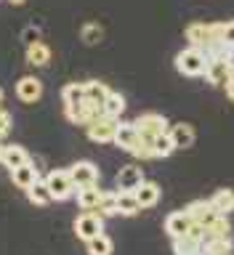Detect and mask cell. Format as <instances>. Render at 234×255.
Wrapping results in <instances>:
<instances>
[{
	"instance_id": "74e56055",
	"label": "cell",
	"mask_w": 234,
	"mask_h": 255,
	"mask_svg": "<svg viewBox=\"0 0 234 255\" xmlns=\"http://www.w3.org/2000/svg\"><path fill=\"white\" fill-rule=\"evenodd\" d=\"M8 3H11V5H24L27 0H8Z\"/></svg>"
},
{
	"instance_id": "7402d4cb",
	"label": "cell",
	"mask_w": 234,
	"mask_h": 255,
	"mask_svg": "<svg viewBox=\"0 0 234 255\" xmlns=\"http://www.w3.org/2000/svg\"><path fill=\"white\" fill-rule=\"evenodd\" d=\"M173 255H203V242L192 239L189 234L173 239Z\"/></svg>"
},
{
	"instance_id": "836d02e7",
	"label": "cell",
	"mask_w": 234,
	"mask_h": 255,
	"mask_svg": "<svg viewBox=\"0 0 234 255\" xmlns=\"http://www.w3.org/2000/svg\"><path fill=\"white\" fill-rule=\"evenodd\" d=\"M11 125H13L11 115H8L5 109H0V138H5V135L11 133Z\"/></svg>"
},
{
	"instance_id": "5bb4252c",
	"label": "cell",
	"mask_w": 234,
	"mask_h": 255,
	"mask_svg": "<svg viewBox=\"0 0 234 255\" xmlns=\"http://www.w3.org/2000/svg\"><path fill=\"white\" fill-rule=\"evenodd\" d=\"M101 197H104V191L99 186H85V189H77L75 191V199H77L80 210H99Z\"/></svg>"
},
{
	"instance_id": "f1b7e54d",
	"label": "cell",
	"mask_w": 234,
	"mask_h": 255,
	"mask_svg": "<svg viewBox=\"0 0 234 255\" xmlns=\"http://www.w3.org/2000/svg\"><path fill=\"white\" fill-rule=\"evenodd\" d=\"M152 149H155V157H171L176 151V143L171 138V133H160L155 141H152Z\"/></svg>"
},
{
	"instance_id": "8992f818",
	"label": "cell",
	"mask_w": 234,
	"mask_h": 255,
	"mask_svg": "<svg viewBox=\"0 0 234 255\" xmlns=\"http://www.w3.org/2000/svg\"><path fill=\"white\" fill-rule=\"evenodd\" d=\"M75 234L83 239V242H88V239L104 234L101 213H96V210H83V215H77V221H75Z\"/></svg>"
},
{
	"instance_id": "d4e9b609",
	"label": "cell",
	"mask_w": 234,
	"mask_h": 255,
	"mask_svg": "<svg viewBox=\"0 0 234 255\" xmlns=\"http://www.w3.org/2000/svg\"><path fill=\"white\" fill-rule=\"evenodd\" d=\"M85 247H88V255H112L115 253V245H112V239L107 234H99V237L88 239Z\"/></svg>"
},
{
	"instance_id": "4fadbf2b",
	"label": "cell",
	"mask_w": 234,
	"mask_h": 255,
	"mask_svg": "<svg viewBox=\"0 0 234 255\" xmlns=\"http://www.w3.org/2000/svg\"><path fill=\"white\" fill-rule=\"evenodd\" d=\"M232 64L234 61H208V69H205V80L211 85H227L229 80V72H232Z\"/></svg>"
},
{
	"instance_id": "cb8c5ba5",
	"label": "cell",
	"mask_w": 234,
	"mask_h": 255,
	"mask_svg": "<svg viewBox=\"0 0 234 255\" xmlns=\"http://www.w3.org/2000/svg\"><path fill=\"white\" fill-rule=\"evenodd\" d=\"M211 202H213V207H216L221 215H229V213L234 210V191H232V189H219V191L211 197Z\"/></svg>"
},
{
	"instance_id": "1f68e13d",
	"label": "cell",
	"mask_w": 234,
	"mask_h": 255,
	"mask_svg": "<svg viewBox=\"0 0 234 255\" xmlns=\"http://www.w3.org/2000/svg\"><path fill=\"white\" fill-rule=\"evenodd\" d=\"M96 213H101V215H117V191H104L101 205H99V210H96Z\"/></svg>"
},
{
	"instance_id": "e575fe53",
	"label": "cell",
	"mask_w": 234,
	"mask_h": 255,
	"mask_svg": "<svg viewBox=\"0 0 234 255\" xmlns=\"http://www.w3.org/2000/svg\"><path fill=\"white\" fill-rule=\"evenodd\" d=\"M37 40H40V37H37V29H35V27L24 29V43H27V45H29V43H37Z\"/></svg>"
},
{
	"instance_id": "4dcf8cb0",
	"label": "cell",
	"mask_w": 234,
	"mask_h": 255,
	"mask_svg": "<svg viewBox=\"0 0 234 255\" xmlns=\"http://www.w3.org/2000/svg\"><path fill=\"white\" fill-rule=\"evenodd\" d=\"M205 255H232V237L227 239H213V242H203Z\"/></svg>"
},
{
	"instance_id": "ab89813d",
	"label": "cell",
	"mask_w": 234,
	"mask_h": 255,
	"mask_svg": "<svg viewBox=\"0 0 234 255\" xmlns=\"http://www.w3.org/2000/svg\"><path fill=\"white\" fill-rule=\"evenodd\" d=\"M0 101H3V88H0Z\"/></svg>"
},
{
	"instance_id": "d6a6232c",
	"label": "cell",
	"mask_w": 234,
	"mask_h": 255,
	"mask_svg": "<svg viewBox=\"0 0 234 255\" xmlns=\"http://www.w3.org/2000/svg\"><path fill=\"white\" fill-rule=\"evenodd\" d=\"M219 37L227 43H234V21H219Z\"/></svg>"
},
{
	"instance_id": "7c38bea8",
	"label": "cell",
	"mask_w": 234,
	"mask_h": 255,
	"mask_svg": "<svg viewBox=\"0 0 234 255\" xmlns=\"http://www.w3.org/2000/svg\"><path fill=\"white\" fill-rule=\"evenodd\" d=\"M139 141H141V133H139V128H136L133 123H120V125H117L115 143H117L123 151H133Z\"/></svg>"
},
{
	"instance_id": "2e32d148",
	"label": "cell",
	"mask_w": 234,
	"mask_h": 255,
	"mask_svg": "<svg viewBox=\"0 0 234 255\" xmlns=\"http://www.w3.org/2000/svg\"><path fill=\"white\" fill-rule=\"evenodd\" d=\"M171 138H173V143H176V149H189L192 143H195V128H192L189 123H176V125H171Z\"/></svg>"
},
{
	"instance_id": "f35d334b",
	"label": "cell",
	"mask_w": 234,
	"mask_h": 255,
	"mask_svg": "<svg viewBox=\"0 0 234 255\" xmlns=\"http://www.w3.org/2000/svg\"><path fill=\"white\" fill-rule=\"evenodd\" d=\"M3 149H5V146H3V143H0V162H3Z\"/></svg>"
},
{
	"instance_id": "4316f807",
	"label": "cell",
	"mask_w": 234,
	"mask_h": 255,
	"mask_svg": "<svg viewBox=\"0 0 234 255\" xmlns=\"http://www.w3.org/2000/svg\"><path fill=\"white\" fill-rule=\"evenodd\" d=\"M125 112V96H120L115 91H109L107 96V101H104V115H109V117H115L120 120V115Z\"/></svg>"
},
{
	"instance_id": "83f0119b",
	"label": "cell",
	"mask_w": 234,
	"mask_h": 255,
	"mask_svg": "<svg viewBox=\"0 0 234 255\" xmlns=\"http://www.w3.org/2000/svg\"><path fill=\"white\" fill-rule=\"evenodd\" d=\"M107 96H109V88L104 83H99V80H88V83H85V99L88 101L104 104V101H107Z\"/></svg>"
},
{
	"instance_id": "ac0fdd59",
	"label": "cell",
	"mask_w": 234,
	"mask_h": 255,
	"mask_svg": "<svg viewBox=\"0 0 234 255\" xmlns=\"http://www.w3.org/2000/svg\"><path fill=\"white\" fill-rule=\"evenodd\" d=\"M136 199H139V205H141V210H147V207H155L160 202V186L155 181H144L139 189L133 191Z\"/></svg>"
},
{
	"instance_id": "30bf717a",
	"label": "cell",
	"mask_w": 234,
	"mask_h": 255,
	"mask_svg": "<svg viewBox=\"0 0 234 255\" xmlns=\"http://www.w3.org/2000/svg\"><path fill=\"white\" fill-rule=\"evenodd\" d=\"M16 96H19V101H24V104H35V101H40V96H43V83H40L35 75L21 77L19 83H16Z\"/></svg>"
},
{
	"instance_id": "5b68a950",
	"label": "cell",
	"mask_w": 234,
	"mask_h": 255,
	"mask_svg": "<svg viewBox=\"0 0 234 255\" xmlns=\"http://www.w3.org/2000/svg\"><path fill=\"white\" fill-rule=\"evenodd\" d=\"M133 125L139 128V133H141V138H144V141H155L160 133H168V130H171L168 120H165L163 115H155V112H147V115L136 117V120H133Z\"/></svg>"
},
{
	"instance_id": "52a82bcc",
	"label": "cell",
	"mask_w": 234,
	"mask_h": 255,
	"mask_svg": "<svg viewBox=\"0 0 234 255\" xmlns=\"http://www.w3.org/2000/svg\"><path fill=\"white\" fill-rule=\"evenodd\" d=\"M72 183L75 189H85V186H99V167H96L91 159H80L69 167Z\"/></svg>"
},
{
	"instance_id": "603a6c76",
	"label": "cell",
	"mask_w": 234,
	"mask_h": 255,
	"mask_svg": "<svg viewBox=\"0 0 234 255\" xmlns=\"http://www.w3.org/2000/svg\"><path fill=\"white\" fill-rule=\"evenodd\" d=\"M141 210L133 191H117V215H136Z\"/></svg>"
},
{
	"instance_id": "ffe728a7",
	"label": "cell",
	"mask_w": 234,
	"mask_h": 255,
	"mask_svg": "<svg viewBox=\"0 0 234 255\" xmlns=\"http://www.w3.org/2000/svg\"><path fill=\"white\" fill-rule=\"evenodd\" d=\"M48 61H51V48L43 40L27 45V64L29 67H48Z\"/></svg>"
},
{
	"instance_id": "8fae6325",
	"label": "cell",
	"mask_w": 234,
	"mask_h": 255,
	"mask_svg": "<svg viewBox=\"0 0 234 255\" xmlns=\"http://www.w3.org/2000/svg\"><path fill=\"white\" fill-rule=\"evenodd\" d=\"M192 223H195V218H192L187 210H173V213L165 218V231H168V237H173V239H176V237L189 234Z\"/></svg>"
},
{
	"instance_id": "7a4b0ae2",
	"label": "cell",
	"mask_w": 234,
	"mask_h": 255,
	"mask_svg": "<svg viewBox=\"0 0 234 255\" xmlns=\"http://www.w3.org/2000/svg\"><path fill=\"white\" fill-rule=\"evenodd\" d=\"M45 183L51 189V197L56 202H67V199L75 197V183H72V175H69V167H56L45 175Z\"/></svg>"
},
{
	"instance_id": "277c9868",
	"label": "cell",
	"mask_w": 234,
	"mask_h": 255,
	"mask_svg": "<svg viewBox=\"0 0 234 255\" xmlns=\"http://www.w3.org/2000/svg\"><path fill=\"white\" fill-rule=\"evenodd\" d=\"M117 125L120 120L109 117V115H101L99 120H93V123H88V138L93 143H115V133H117Z\"/></svg>"
},
{
	"instance_id": "484cf974",
	"label": "cell",
	"mask_w": 234,
	"mask_h": 255,
	"mask_svg": "<svg viewBox=\"0 0 234 255\" xmlns=\"http://www.w3.org/2000/svg\"><path fill=\"white\" fill-rule=\"evenodd\" d=\"M80 40H83L85 45H99L104 40V27L96 21H85L83 29H80Z\"/></svg>"
},
{
	"instance_id": "3957f363",
	"label": "cell",
	"mask_w": 234,
	"mask_h": 255,
	"mask_svg": "<svg viewBox=\"0 0 234 255\" xmlns=\"http://www.w3.org/2000/svg\"><path fill=\"white\" fill-rule=\"evenodd\" d=\"M184 35H187L189 40V45H195V48H205L213 43V40H219V21H213V24H205V21H192L187 29H184Z\"/></svg>"
},
{
	"instance_id": "9a60e30c",
	"label": "cell",
	"mask_w": 234,
	"mask_h": 255,
	"mask_svg": "<svg viewBox=\"0 0 234 255\" xmlns=\"http://www.w3.org/2000/svg\"><path fill=\"white\" fill-rule=\"evenodd\" d=\"M27 162H29V151L24 146H19V143H8L3 149V165L8 170H16V167H21Z\"/></svg>"
},
{
	"instance_id": "d6986e66",
	"label": "cell",
	"mask_w": 234,
	"mask_h": 255,
	"mask_svg": "<svg viewBox=\"0 0 234 255\" xmlns=\"http://www.w3.org/2000/svg\"><path fill=\"white\" fill-rule=\"evenodd\" d=\"M11 181H13L19 189L27 191L35 181H40V173H37V167L32 165V162H27V165H21V167H16V170H11Z\"/></svg>"
},
{
	"instance_id": "ba28073f",
	"label": "cell",
	"mask_w": 234,
	"mask_h": 255,
	"mask_svg": "<svg viewBox=\"0 0 234 255\" xmlns=\"http://www.w3.org/2000/svg\"><path fill=\"white\" fill-rule=\"evenodd\" d=\"M141 183H144V173H141L139 165H125V167H120V173H117V178H115L117 191H136Z\"/></svg>"
},
{
	"instance_id": "d590c367",
	"label": "cell",
	"mask_w": 234,
	"mask_h": 255,
	"mask_svg": "<svg viewBox=\"0 0 234 255\" xmlns=\"http://www.w3.org/2000/svg\"><path fill=\"white\" fill-rule=\"evenodd\" d=\"M224 88H227V96H229V101L234 104V85H224Z\"/></svg>"
},
{
	"instance_id": "9c48e42d",
	"label": "cell",
	"mask_w": 234,
	"mask_h": 255,
	"mask_svg": "<svg viewBox=\"0 0 234 255\" xmlns=\"http://www.w3.org/2000/svg\"><path fill=\"white\" fill-rule=\"evenodd\" d=\"M187 213H189L197 223H203V226H211V223L221 215V213L213 207L211 199H195V202H189V205H187Z\"/></svg>"
},
{
	"instance_id": "f546056e",
	"label": "cell",
	"mask_w": 234,
	"mask_h": 255,
	"mask_svg": "<svg viewBox=\"0 0 234 255\" xmlns=\"http://www.w3.org/2000/svg\"><path fill=\"white\" fill-rule=\"evenodd\" d=\"M61 99L64 104H80L85 99V83H69L61 88Z\"/></svg>"
},
{
	"instance_id": "6da1fadb",
	"label": "cell",
	"mask_w": 234,
	"mask_h": 255,
	"mask_svg": "<svg viewBox=\"0 0 234 255\" xmlns=\"http://www.w3.org/2000/svg\"><path fill=\"white\" fill-rule=\"evenodd\" d=\"M176 69L181 72L184 77H203L205 69H208V56L203 48H184V51L176 56Z\"/></svg>"
},
{
	"instance_id": "44dd1931",
	"label": "cell",
	"mask_w": 234,
	"mask_h": 255,
	"mask_svg": "<svg viewBox=\"0 0 234 255\" xmlns=\"http://www.w3.org/2000/svg\"><path fill=\"white\" fill-rule=\"evenodd\" d=\"M27 197H29V202H32V205H37V207H45V205H51V202H53L51 189H48L45 178H40V181L32 183V186L27 189Z\"/></svg>"
},
{
	"instance_id": "e0dca14e",
	"label": "cell",
	"mask_w": 234,
	"mask_h": 255,
	"mask_svg": "<svg viewBox=\"0 0 234 255\" xmlns=\"http://www.w3.org/2000/svg\"><path fill=\"white\" fill-rule=\"evenodd\" d=\"M208 61H234V43H227V40H213L211 45L205 48Z\"/></svg>"
},
{
	"instance_id": "8d00e7d4",
	"label": "cell",
	"mask_w": 234,
	"mask_h": 255,
	"mask_svg": "<svg viewBox=\"0 0 234 255\" xmlns=\"http://www.w3.org/2000/svg\"><path fill=\"white\" fill-rule=\"evenodd\" d=\"M227 85H234V64H232V72H229V80H227Z\"/></svg>"
}]
</instances>
